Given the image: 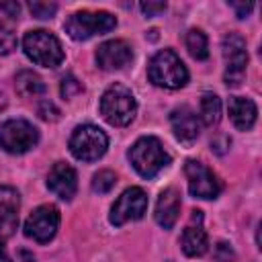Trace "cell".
Here are the masks:
<instances>
[{
    "mask_svg": "<svg viewBox=\"0 0 262 262\" xmlns=\"http://www.w3.org/2000/svg\"><path fill=\"white\" fill-rule=\"evenodd\" d=\"M115 27H117V18L104 10H78L70 14L68 20L63 23L66 33L74 41H86L94 35L108 33Z\"/></svg>",
    "mask_w": 262,
    "mask_h": 262,
    "instance_id": "5",
    "label": "cell"
},
{
    "mask_svg": "<svg viewBox=\"0 0 262 262\" xmlns=\"http://www.w3.org/2000/svg\"><path fill=\"white\" fill-rule=\"evenodd\" d=\"M29 10L35 18H41V20H47V18H53V14L57 12V4L55 2H29Z\"/></svg>",
    "mask_w": 262,
    "mask_h": 262,
    "instance_id": "23",
    "label": "cell"
},
{
    "mask_svg": "<svg viewBox=\"0 0 262 262\" xmlns=\"http://www.w3.org/2000/svg\"><path fill=\"white\" fill-rule=\"evenodd\" d=\"M201 219L203 217L196 219V225H194V221L190 225H186L182 235H180V248L188 258L203 256L209 250V237H207V231L201 225Z\"/></svg>",
    "mask_w": 262,
    "mask_h": 262,
    "instance_id": "18",
    "label": "cell"
},
{
    "mask_svg": "<svg viewBox=\"0 0 262 262\" xmlns=\"http://www.w3.org/2000/svg\"><path fill=\"white\" fill-rule=\"evenodd\" d=\"M20 196L12 186H0V237L8 239L18 227Z\"/></svg>",
    "mask_w": 262,
    "mask_h": 262,
    "instance_id": "14",
    "label": "cell"
},
{
    "mask_svg": "<svg viewBox=\"0 0 262 262\" xmlns=\"http://www.w3.org/2000/svg\"><path fill=\"white\" fill-rule=\"evenodd\" d=\"M117 184V176L111 170H100L92 176V190L98 194H106L113 190V186Z\"/></svg>",
    "mask_w": 262,
    "mask_h": 262,
    "instance_id": "22",
    "label": "cell"
},
{
    "mask_svg": "<svg viewBox=\"0 0 262 262\" xmlns=\"http://www.w3.org/2000/svg\"><path fill=\"white\" fill-rule=\"evenodd\" d=\"M213 256H215L217 262H233V260H235V252H233V248H231L227 242H219V244L215 246Z\"/></svg>",
    "mask_w": 262,
    "mask_h": 262,
    "instance_id": "27",
    "label": "cell"
},
{
    "mask_svg": "<svg viewBox=\"0 0 262 262\" xmlns=\"http://www.w3.org/2000/svg\"><path fill=\"white\" fill-rule=\"evenodd\" d=\"M82 90H84L82 84H80L72 74L63 76V80H61V84H59V94H61V98H74V96L80 94Z\"/></svg>",
    "mask_w": 262,
    "mask_h": 262,
    "instance_id": "25",
    "label": "cell"
},
{
    "mask_svg": "<svg viewBox=\"0 0 262 262\" xmlns=\"http://www.w3.org/2000/svg\"><path fill=\"white\" fill-rule=\"evenodd\" d=\"M229 6L235 10V16H237V18L248 16V14L252 12V8H254L252 2H229Z\"/></svg>",
    "mask_w": 262,
    "mask_h": 262,
    "instance_id": "29",
    "label": "cell"
},
{
    "mask_svg": "<svg viewBox=\"0 0 262 262\" xmlns=\"http://www.w3.org/2000/svg\"><path fill=\"white\" fill-rule=\"evenodd\" d=\"M16 49V35L12 33V29H8L2 20H0V53L6 55L10 51Z\"/></svg>",
    "mask_w": 262,
    "mask_h": 262,
    "instance_id": "24",
    "label": "cell"
},
{
    "mask_svg": "<svg viewBox=\"0 0 262 262\" xmlns=\"http://www.w3.org/2000/svg\"><path fill=\"white\" fill-rule=\"evenodd\" d=\"M201 119L209 127L219 123V119H221V100H219L217 94L205 92L201 96Z\"/></svg>",
    "mask_w": 262,
    "mask_h": 262,
    "instance_id": "20",
    "label": "cell"
},
{
    "mask_svg": "<svg viewBox=\"0 0 262 262\" xmlns=\"http://www.w3.org/2000/svg\"><path fill=\"white\" fill-rule=\"evenodd\" d=\"M12 262H37V260H35V256H33L29 250L20 248V250H16V254H14V260H12Z\"/></svg>",
    "mask_w": 262,
    "mask_h": 262,
    "instance_id": "30",
    "label": "cell"
},
{
    "mask_svg": "<svg viewBox=\"0 0 262 262\" xmlns=\"http://www.w3.org/2000/svg\"><path fill=\"white\" fill-rule=\"evenodd\" d=\"M4 106H6V96L0 92V111H4Z\"/></svg>",
    "mask_w": 262,
    "mask_h": 262,
    "instance_id": "32",
    "label": "cell"
},
{
    "mask_svg": "<svg viewBox=\"0 0 262 262\" xmlns=\"http://www.w3.org/2000/svg\"><path fill=\"white\" fill-rule=\"evenodd\" d=\"M170 125H172V131H174V137L184 143V145H190L196 141L199 133H201V123L194 115L192 108L188 106H176L172 113H170Z\"/></svg>",
    "mask_w": 262,
    "mask_h": 262,
    "instance_id": "15",
    "label": "cell"
},
{
    "mask_svg": "<svg viewBox=\"0 0 262 262\" xmlns=\"http://www.w3.org/2000/svg\"><path fill=\"white\" fill-rule=\"evenodd\" d=\"M47 188L61 201H72L78 190V174L66 162H55L47 174Z\"/></svg>",
    "mask_w": 262,
    "mask_h": 262,
    "instance_id": "12",
    "label": "cell"
},
{
    "mask_svg": "<svg viewBox=\"0 0 262 262\" xmlns=\"http://www.w3.org/2000/svg\"><path fill=\"white\" fill-rule=\"evenodd\" d=\"M221 53L225 59V74L223 80L227 86L235 88L242 84L246 76V66H248V49H246V39L239 33H227L221 39Z\"/></svg>",
    "mask_w": 262,
    "mask_h": 262,
    "instance_id": "7",
    "label": "cell"
},
{
    "mask_svg": "<svg viewBox=\"0 0 262 262\" xmlns=\"http://www.w3.org/2000/svg\"><path fill=\"white\" fill-rule=\"evenodd\" d=\"M135 113H137V100L131 88H127L121 82L111 84L100 96V115L113 127L129 125L135 119Z\"/></svg>",
    "mask_w": 262,
    "mask_h": 262,
    "instance_id": "1",
    "label": "cell"
},
{
    "mask_svg": "<svg viewBox=\"0 0 262 262\" xmlns=\"http://www.w3.org/2000/svg\"><path fill=\"white\" fill-rule=\"evenodd\" d=\"M147 209V194L139 186H131L121 192V196L111 207V223L113 225H125L129 221H137L143 217Z\"/></svg>",
    "mask_w": 262,
    "mask_h": 262,
    "instance_id": "9",
    "label": "cell"
},
{
    "mask_svg": "<svg viewBox=\"0 0 262 262\" xmlns=\"http://www.w3.org/2000/svg\"><path fill=\"white\" fill-rule=\"evenodd\" d=\"M178 215H180V194L176 188H166L160 192L158 196V203H156V221L160 227L164 229H172L174 223L178 221Z\"/></svg>",
    "mask_w": 262,
    "mask_h": 262,
    "instance_id": "16",
    "label": "cell"
},
{
    "mask_svg": "<svg viewBox=\"0 0 262 262\" xmlns=\"http://www.w3.org/2000/svg\"><path fill=\"white\" fill-rule=\"evenodd\" d=\"M186 49L188 53L194 57V59H207L209 57V41H207V35L201 31V29H190L186 33Z\"/></svg>",
    "mask_w": 262,
    "mask_h": 262,
    "instance_id": "21",
    "label": "cell"
},
{
    "mask_svg": "<svg viewBox=\"0 0 262 262\" xmlns=\"http://www.w3.org/2000/svg\"><path fill=\"white\" fill-rule=\"evenodd\" d=\"M108 147L106 133L96 125H78L70 137V151L80 162H94Z\"/></svg>",
    "mask_w": 262,
    "mask_h": 262,
    "instance_id": "6",
    "label": "cell"
},
{
    "mask_svg": "<svg viewBox=\"0 0 262 262\" xmlns=\"http://www.w3.org/2000/svg\"><path fill=\"white\" fill-rule=\"evenodd\" d=\"M39 143V131L25 119H8L0 125V147L8 154H25Z\"/></svg>",
    "mask_w": 262,
    "mask_h": 262,
    "instance_id": "8",
    "label": "cell"
},
{
    "mask_svg": "<svg viewBox=\"0 0 262 262\" xmlns=\"http://www.w3.org/2000/svg\"><path fill=\"white\" fill-rule=\"evenodd\" d=\"M184 174L188 180V190L196 199H217L221 192V182L213 174L211 168H207L199 160H186Z\"/></svg>",
    "mask_w": 262,
    "mask_h": 262,
    "instance_id": "11",
    "label": "cell"
},
{
    "mask_svg": "<svg viewBox=\"0 0 262 262\" xmlns=\"http://www.w3.org/2000/svg\"><path fill=\"white\" fill-rule=\"evenodd\" d=\"M0 262H12V260L8 258V252H6V248H4L2 242H0Z\"/></svg>",
    "mask_w": 262,
    "mask_h": 262,
    "instance_id": "31",
    "label": "cell"
},
{
    "mask_svg": "<svg viewBox=\"0 0 262 262\" xmlns=\"http://www.w3.org/2000/svg\"><path fill=\"white\" fill-rule=\"evenodd\" d=\"M127 158L131 166L137 170L139 176L143 178H154L160 170H164L170 164V156L164 149L162 141L158 137H139L127 151Z\"/></svg>",
    "mask_w": 262,
    "mask_h": 262,
    "instance_id": "3",
    "label": "cell"
},
{
    "mask_svg": "<svg viewBox=\"0 0 262 262\" xmlns=\"http://www.w3.org/2000/svg\"><path fill=\"white\" fill-rule=\"evenodd\" d=\"M14 88H16L18 96L35 98V96H41L45 92V82L41 80L39 74L31 72V70H20L14 78Z\"/></svg>",
    "mask_w": 262,
    "mask_h": 262,
    "instance_id": "19",
    "label": "cell"
},
{
    "mask_svg": "<svg viewBox=\"0 0 262 262\" xmlns=\"http://www.w3.org/2000/svg\"><path fill=\"white\" fill-rule=\"evenodd\" d=\"M59 227V211L55 205H39L25 221V235L37 244H47L53 239Z\"/></svg>",
    "mask_w": 262,
    "mask_h": 262,
    "instance_id": "10",
    "label": "cell"
},
{
    "mask_svg": "<svg viewBox=\"0 0 262 262\" xmlns=\"http://www.w3.org/2000/svg\"><path fill=\"white\" fill-rule=\"evenodd\" d=\"M147 78L160 88H182L188 82V70L172 49H160L147 63Z\"/></svg>",
    "mask_w": 262,
    "mask_h": 262,
    "instance_id": "2",
    "label": "cell"
},
{
    "mask_svg": "<svg viewBox=\"0 0 262 262\" xmlns=\"http://www.w3.org/2000/svg\"><path fill=\"white\" fill-rule=\"evenodd\" d=\"M23 49L33 63L43 68H57L66 57L59 39L45 29L29 31L23 37Z\"/></svg>",
    "mask_w": 262,
    "mask_h": 262,
    "instance_id": "4",
    "label": "cell"
},
{
    "mask_svg": "<svg viewBox=\"0 0 262 262\" xmlns=\"http://www.w3.org/2000/svg\"><path fill=\"white\" fill-rule=\"evenodd\" d=\"M37 113H39V117L43 119V121H57L59 119V108L51 102V100H41L39 102V108H37Z\"/></svg>",
    "mask_w": 262,
    "mask_h": 262,
    "instance_id": "26",
    "label": "cell"
},
{
    "mask_svg": "<svg viewBox=\"0 0 262 262\" xmlns=\"http://www.w3.org/2000/svg\"><path fill=\"white\" fill-rule=\"evenodd\" d=\"M227 111H229L231 123L239 131H250L258 117V108H256L254 100L244 98V96H231L227 102Z\"/></svg>",
    "mask_w": 262,
    "mask_h": 262,
    "instance_id": "17",
    "label": "cell"
},
{
    "mask_svg": "<svg viewBox=\"0 0 262 262\" xmlns=\"http://www.w3.org/2000/svg\"><path fill=\"white\" fill-rule=\"evenodd\" d=\"M139 8L143 10L145 16H158L160 12L166 10V2H141Z\"/></svg>",
    "mask_w": 262,
    "mask_h": 262,
    "instance_id": "28",
    "label": "cell"
},
{
    "mask_svg": "<svg viewBox=\"0 0 262 262\" xmlns=\"http://www.w3.org/2000/svg\"><path fill=\"white\" fill-rule=\"evenodd\" d=\"M133 59V49L123 39H111L104 41L96 49V63L102 70H121L129 66Z\"/></svg>",
    "mask_w": 262,
    "mask_h": 262,
    "instance_id": "13",
    "label": "cell"
}]
</instances>
